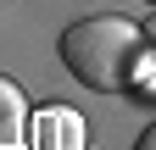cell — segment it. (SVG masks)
I'll return each mask as SVG.
<instances>
[{"instance_id":"cell-1","label":"cell","mask_w":156,"mask_h":150,"mask_svg":"<svg viewBox=\"0 0 156 150\" xmlns=\"http://www.w3.org/2000/svg\"><path fill=\"white\" fill-rule=\"evenodd\" d=\"M151 61L145 28H134L128 17H78L62 33V67L95 95H123L140 84Z\"/></svg>"},{"instance_id":"cell-2","label":"cell","mask_w":156,"mask_h":150,"mask_svg":"<svg viewBox=\"0 0 156 150\" xmlns=\"http://www.w3.org/2000/svg\"><path fill=\"white\" fill-rule=\"evenodd\" d=\"M28 150H84V117L73 106H39L28 117Z\"/></svg>"},{"instance_id":"cell-3","label":"cell","mask_w":156,"mask_h":150,"mask_svg":"<svg viewBox=\"0 0 156 150\" xmlns=\"http://www.w3.org/2000/svg\"><path fill=\"white\" fill-rule=\"evenodd\" d=\"M28 145V100L11 78H0V150Z\"/></svg>"},{"instance_id":"cell-4","label":"cell","mask_w":156,"mask_h":150,"mask_svg":"<svg viewBox=\"0 0 156 150\" xmlns=\"http://www.w3.org/2000/svg\"><path fill=\"white\" fill-rule=\"evenodd\" d=\"M134 150H156V122L145 128V134H140V139H134Z\"/></svg>"},{"instance_id":"cell-5","label":"cell","mask_w":156,"mask_h":150,"mask_svg":"<svg viewBox=\"0 0 156 150\" xmlns=\"http://www.w3.org/2000/svg\"><path fill=\"white\" fill-rule=\"evenodd\" d=\"M145 39H151V45H156V22H151V28H145Z\"/></svg>"},{"instance_id":"cell-6","label":"cell","mask_w":156,"mask_h":150,"mask_svg":"<svg viewBox=\"0 0 156 150\" xmlns=\"http://www.w3.org/2000/svg\"><path fill=\"white\" fill-rule=\"evenodd\" d=\"M145 6H156V0H145Z\"/></svg>"}]
</instances>
